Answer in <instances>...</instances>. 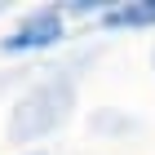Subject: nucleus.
Instances as JSON below:
<instances>
[{"label":"nucleus","mask_w":155,"mask_h":155,"mask_svg":"<svg viewBox=\"0 0 155 155\" xmlns=\"http://www.w3.org/2000/svg\"><path fill=\"white\" fill-rule=\"evenodd\" d=\"M0 13H9V5H0Z\"/></svg>","instance_id":"obj_6"},{"label":"nucleus","mask_w":155,"mask_h":155,"mask_svg":"<svg viewBox=\"0 0 155 155\" xmlns=\"http://www.w3.org/2000/svg\"><path fill=\"white\" fill-rule=\"evenodd\" d=\"M111 111H115V107H107V111L93 115V129H97V133H129V129H137L133 120H120V115H111Z\"/></svg>","instance_id":"obj_4"},{"label":"nucleus","mask_w":155,"mask_h":155,"mask_svg":"<svg viewBox=\"0 0 155 155\" xmlns=\"http://www.w3.org/2000/svg\"><path fill=\"white\" fill-rule=\"evenodd\" d=\"M97 31H151L155 27V0H111L97 18Z\"/></svg>","instance_id":"obj_3"},{"label":"nucleus","mask_w":155,"mask_h":155,"mask_svg":"<svg viewBox=\"0 0 155 155\" xmlns=\"http://www.w3.org/2000/svg\"><path fill=\"white\" fill-rule=\"evenodd\" d=\"M67 36H71V18L62 13V5H36L0 36V53L5 58H40V53L62 49Z\"/></svg>","instance_id":"obj_2"},{"label":"nucleus","mask_w":155,"mask_h":155,"mask_svg":"<svg viewBox=\"0 0 155 155\" xmlns=\"http://www.w3.org/2000/svg\"><path fill=\"white\" fill-rule=\"evenodd\" d=\"M40 80H31L22 93L13 97L9 120H5V137L13 146H36L45 137L67 124L75 115V97H80V80L67 67H53V71H36Z\"/></svg>","instance_id":"obj_1"},{"label":"nucleus","mask_w":155,"mask_h":155,"mask_svg":"<svg viewBox=\"0 0 155 155\" xmlns=\"http://www.w3.org/2000/svg\"><path fill=\"white\" fill-rule=\"evenodd\" d=\"M151 62H155V53H151Z\"/></svg>","instance_id":"obj_7"},{"label":"nucleus","mask_w":155,"mask_h":155,"mask_svg":"<svg viewBox=\"0 0 155 155\" xmlns=\"http://www.w3.org/2000/svg\"><path fill=\"white\" fill-rule=\"evenodd\" d=\"M18 155H45V151H18Z\"/></svg>","instance_id":"obj_5"}]
</instances>
